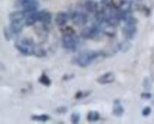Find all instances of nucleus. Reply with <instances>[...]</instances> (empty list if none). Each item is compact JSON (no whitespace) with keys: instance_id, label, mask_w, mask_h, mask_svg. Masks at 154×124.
Returning <instances> with one entry per match:
<instances>
[{"instance_id":"1","label":"nucleus","mask_w":154,"mask_h":124,"mask_svg":"<svg viewBox=\"0 0 154 124\" xmlns=\"http://www.w3.org/2000/svg\"><path fill=\"white\" fill-rule=\"evenodd\" d=\"M37 45H35L34 41L28 38H22L17 39L14 46L16 48L20 51L21 53L25 55H34V52L35 48Z\"/></svg>"},{"instance_id":"2","label":"nucleus","mask_w":154,"mask_h":124,"mask_svg":"<svg viewBox=\"0 0 154 124\" xmlns=\"http://www.w3.org/2000/svg\"><path fill=\"white\" fill-rule=\"evenodd\" d=\"M100 55V53L96 51H86L81 53L76 58L75 61L81 67H85L91 64Z\"/></svg>"},{"instance_id":"3","label":"nucleus","mask_w":154,"mask_h":124,"mask_svg":"<svg viewBox=\"0 0 154 124\" xmlns=\"http://www.w3.org/2000/svg\"><path fill=\"white\" fill-rule=\"evenodd\" d=\"M75 33H64L61 41L63 47L69 51H75L79 44L78 38L75 35Z\"/></svg>"},{"instance_id":"4","label":"nucleus","mask_w":154,"mask_h":124,"mask_svg":"<svg viewBox=\"0 0 154 124\" xmlns=\"http://www.w3.org/2000/svg\"><path fill=\"white\" fill-rule=\"evenodd\" d=\"M125 22L126 24L123 29V33L128 39H133L137 30V27H136L137 21L134 17L129 15L125 19Z\"/></svg>"},{"instance_id":"5","label":"nucleus","mask_w":154,"mask_h":124,"mask_svg":"<svg viewBox=\"0 0 154 124\" xmlns=\"http://www.w3.org/2000/svg\"><path fill=\"white\" fill-rule=\"evenodd\" d=\"M100 32L99 27L94 25L93 26L87 27L83 28L81 31V36L85 39H91L96 38Z\"/></svg>"},{"instance_id":"6","label":"nucleus","mask_w":154,"mask_h":124,"mask_svg":"<svg viewBox=\"0 0 154 124\" xmlns=\"http://www.w3.org/2000/svg\"><path fill=\"white\" fill-rule=\"evenodd\" d=\"M70 18L76 25H85L88 20L87 15L82 11H74L70 15Z\"/></svg>"},{"instance_id":"7","label":"nucleus","mask_w":154,"mask_h":124,"mask_svg":"<svg viewBox=\"0 0 154 124\" xmlns=\"http://www.w3.org/2000/svg\"><path fill=\"white\" fill-rule=\"evenodd\" d=\"M116 77L114 74L112 72H107L105 73L101 76H100L97 79V82L102 85H105V84H108L113 82L115 80Z\"/></svg>"},{"instance_id":"8","label":"nucleus","mask_w":154,"mask_h":124,"mask_svg":"<svg viewBox=\"0 0 154 124\" xmlns=\"http://www.w3.org/2000/svg\"><path fill=\"white\" fill-rule=\"evenodd\" d=\"M25 25V21L24 20L11 21L10 30L13 33L19 34L22 31Z\"/></svg>"},{"instance_id":"9","label":"nucleus","mask_w":154,"mask_h":124,"mask_svg":"<svg viewBox=\"0 0 154 124\" xmlns=\"http://www.w3.org/2000/svg\"><path fill=\"white\" fill-rule=\"evenodd\" d=\"M52 20L51 14L46 10H42L38 11V21L44 25H48L51 23Z\"/></svg>"},{"instance_id":"10","label":"nucleus","mask_w":154,"mask_h":124,"mask_svg":"<svg viewBox=\"0 0 154 124\" xmlns=\"http://www.w3.org/2000/svg\"><path fill=\"white\" fill-rule=\"evenodd\" d=\"M68 20V15L64 11L58 12L55 18V22L57 26L64 27Z\"/></svg>"},{"instance_id":"11","label":"nucleus","mask_w":154,"mask_h":124,"mask_svg":"<svg viewBox=\"0 0 154 124\" xmlns=\"http://www.w3.org/2000/svg\"><path fill=\"white\" fill-rule=\"evenodd\" d=\"M103 23L105 25L102 27L103 33L109 37H114L116 34V27L106 22Z\"/></svg>"},{"instance_id":"12","label":"nucleus","mask_w":154,"mask_h":124,"mask_svg":"<svg viewBox=\"0 0 154 124\" xmlns=\"http://www.w3.org/2000/svg\"><path fill=\"white\" fill-rule=\"evenodd\" d=\"M112 113L117 117H120L124 113V108L121 104L120 100L115 99L113 102Z\"/></svg>"},{"instance_id":"13","label":"nucleus","mask_w":154,"mask_h":124,"mask_svg":"<svg viewBox=\"0 0 154 124\" xmlns=\"http://www.w3.org/2000/svg\"><path fill=\"white\" fill-rule=\"evenodd\" d=\"M26 13L24 10L22 11H16L11 13L9 15L10 21H20L25 20Z\"/></svg>"},{"instance_id":"14","label":"nucleus","mask_w":154,"mask_h":124,"mask_svg":"<svg viewBox=\"0 0 154 124\" xmlns=\"http://www.w3.org/2000/svg\"><path fill=\"white\" fill-rule=\"evenodd\" d=\"M85 8L90 13H96L97 11L98 4L93 0H87L85 2Z\"/></svg>"},{"instance_id":"15","label":"nucleus","mask_w":154,"mask_h":124,"mask_svg":"<svg viewBox=\"0 0 154 124\" xmlns=\"http://www.w3.org/2000/svg\"><path fill=\"white\" fill-rule=\"evenodd\" d=\"M100 118L99 113L96 111H90L87 115V120L90 122L97 121Z\"/></svg>"},{"instance_id":"16","label":"nucleus","mask_w":154,"mask_h":124,"mask_svg":"<svg viewBox=\"0 0 154 124\" xmlns=\"http://www.w3.org/2000/svg\"><path fill=\"white\" fill-rule=\"evenodd\" d=\"M38 82L44 86H49L51 85V79L47 76V74L43 72L38 78Z\"/></svg>"},{"instance_id":"17","label":"nucleus","mask_w":154,"mask_h":124,"mask_svg":"<svg viewBox=\"0 0 154 124\" xmlns=\"http://www.w3.org/2000/svg\"><path fill=\"white\" fill-rule=\"evenodd\" d=\"M32 120L45 122L49 119V116L47 114H41V115H32L31 117Z\"/></svg>"},{"instance_id":"18","label":"nucleus","mask_w":154,"mask_h":124,"mask_svg":"<svg viewBox=\"0 0 154 124\" xmlns=\"http://www.w3.org/2000/svg\"><path fill=\"white\" fill-rule=\"evenodd\" d=\"M46 51L45 49H43L42 47L36 45L34 52V56L37 57H43L46 56Z\"/></svg>"},{"instance_id":"19","label":"nucleus","mask_w":154,"mask_h":124,"mask_svg":"<svg viewBox=\"0 0 154 124\" xmlns=\"http://www.w3.org/2000/svg\"><path fill=\"white\" fill-rule=\"evenodd\" d=\"M117 47H118L119 50L122 52H126L130 48L131 44L128 41H124L120 42Z\"/></svg>"},{"instance_id":"20","label":"nucleus","mask_w":154,"mask_h":124,"mask_svg":"<svg viewBox=\"0 0 154 124\" xmlns=\"http://www.w3.org/2000/svg\"><path fill=\"white\" fill-rule=\"evenodd\" d=\"M80 114L77 112H73L70 115V122L72 123L76 124L79 122L80 120Z\"/></svg>"},{"instance_id":"21","label":"nucleus","mask_w":154,"mask_h":124,"mask_svg":"<svg viewBox=\"0 0 154 124\" xmlns=\"http://www.w3.org/2000/svg\"><path fill=\"white\" fill-rule=\"evenodd\" d=\"M90 93V92H87V93H84L82 92V91H78V92H77V93H76V94H75V99H81V98H82V97H85V96L89 95Z\"/></svg>"},{"instance_id":"22","label":"nucleus","mask_w":154,"mask_h":124,"mask_svg":"<svg viewBox=\"0 0 154 124\" xmlns=\"http://www.w3.org/2000/svg\"><path fill=\"white\" fill-rule=\"evenodd\" d=\"M55 111L58 113L64 114V113H66L68 111V109H67V108L66 106H61L57 108Z\"/></svg>"},{"instance_id":"23","label":"nucleus","mask_w":154,"mask_h":124,"mask_svg":"<svg viewBox=\"0 0 154 124\" xmlns=\"http://www.w3.org/2000/svg\"><path fill=\"white\" fill-rule=\"evenodd\" d=\"M151 112V109L150 107H146L144 108L143 111H142V114L144 116H147L150 114Z\"/></svg>"},{"instance_id":"24","label":"nucleus","mask_w":154,"mask_h":124,"mask_svg":"<svg viewBox=\"0 0 154 124\" xmlns=\"http://www.w3.org/2000/svg\"><path fill=\"white\" fill-rule=\"evenodd\" d=\"M9 30H8L7 28H4V37L7 41H9L10 39V33Z\"/></svg>"},{"instance_id":"25","label":"nucleus","mask_w":154,"mask_h":124,"mask_svg":"<svg viewBox=\"0 0 154 124\" xmlns=\"http://www.w3.org/2000/svg\"><path fill=\"white\" fill-rule=\"evenodd\" d=\"M141 97L143 99H148L149 98H150L151 97V95L150 93H142L141 95Z\"/></svg>"},{"instance_id":"26","label":"nucleus","mask_w":154,"mask_h":124,"mask_svg":"<svg viewBox=\"0 0 154 124\" xmlns=\"http://www.w3.org/2000/svg\"><path fill=\"white\" fill-rule=\"evenodd\" d=\"M19 3H20V4H21L22 5V4H25V2H26L27 1H28L29 0H16Z\"/></svg>"}]
</instances>
